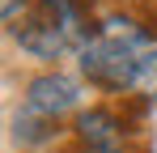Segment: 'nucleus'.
<instances>
[{
    "label": "nucleus",
    "mask_w": 157,
    "mask_h": 153,
    "mask_svg": "<svg viewBox=\"0 0 157 153\" xmlns=\"http://www.w3.org/2000/svg\"><path fill=\"white\" fill-rule=\"evenodd\" d=\"M98 34L81 0H34L13 26V43L34 60H64L68 51L81 55V47Z\"/></svg>",
    "instance_id": "1"
},
{
    "label": "nucleus",
    "mask_w": 157,
    "mask_h": 153,
    "mask_svg": "<svg viewBox=\"0 0 157 153\" xmlns=\"http://www.w3.org/2000/svg\"><path fill=\"white\" fill-rule=\"evenodd\" d=\"M153 47V43H128V38H106L94 34L77 55V68L89 85H98L106 94H132L136 85V64H140V51Z\"/></svg>",
    "instance_id": "2"
},
{
    "label": "nucleus",
    "mask_w": 157,
    "mask_h": 153,
    "mask_svg": "<svg viewBox=\"0 0 157 153\" xmlns=\"http://www.w3.org/2000/svg\"><path fill=\"white\" fill-rule=\"evenodd\" d=\"M81 98H85V94H81V81L68 76V73H38L26 85V111L51 119V124H59V119L72 115V111L81 115Z\"/></svg>",
    "instance_id": "3"
},
{
    "label": "nucleus",
    "mask_w": 157,
    "mask_h": 153,
    "mask_svg": "<svg viewBox=\"0 0 157 153\" xmlns=\"http://www.w3.org/2000/svg\"><path fill=\"white\" fill-rule=\"evenodd\" d=\"M77 140L85 145L89 153H102V149H119V136H123V119L110 111V106H85L77 115Z\"/></svg>",
    "instance_id": "4"
},
{
    "label": "nucleus",
    "mask_w": 157,
    "mask_h": 153,
    "mask_svg": "<svg viewBox=\"0 0 157 153\" xmlns=\"http://www.w3.org/2000/svg\"><path fill=\"white\" fill-rule=\"evenodd\" d=\"M55 132H59V124H51V119H43V115H34V111H17V119H13V136H17V145H30V149H38V145H47V140H55Z\"/></svg>",
    "instance_id": "5"
},
{
    "label": "nucleus",
    "mask_w": 157,
    "mask_h": 153,
    "mask_svg": "<svg viewBox=\"0 0 157 153\" xmlns=\"http://www.w3.org/2000/svg\"><path fill=\"white\" fill-rule=\"evenodd\" d=\"M132 94H140V98H157V43L140 51V64H136V85H132Z\"/></svg>",
    "instance_id": "6"
},
{
    "label": "nucleus",
    "mask_w": 157,
    "mask_h": 153,
    "mask_svg": "<svg viewBox=\"0 0 157 153\" xmlns=\"http://www.w3.org/2000/svg\"><path fill=\"white\" fill-rule=\"evenodd\" d=\"M34 0H0V22H17Z\"/></svg>",
    "instance_id": "7"
},
{
    "label": "nucleus",
    "mask_w": 157,
    "mask_h": 153,
    "mask_svg": "<svg viewBox=\"0 0 157 153\" xmlns=\"http://www.w3.org/2000/svg\"><path fill=\"white\" fill-rule=\"evenodd\" d=\"M102 153H123V149H102Z\"/></svg>",
    "instance_id": "8"
}]
</instances>
